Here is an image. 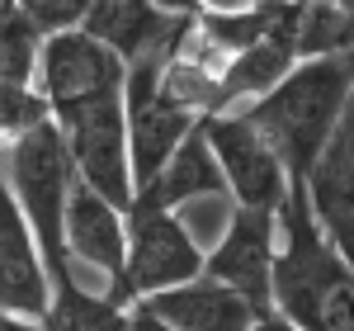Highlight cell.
<instances>
[{
	"label": "cell",
	"instance_id": "cell-1",
	"mask_svg": "<svg viewBox=\"0 0 354 331\" xmlns=\"http://www.w3.org/2000/svg\"><path fill=\"white\" fill-rule=\"evenodd\" d=\"M270 312L298 322L302 331H354L350 256L317 227L298 180H288L274 204Z\"/></svg>",
	"mask_w": 354,
	"mask_h": 331
},
{
	"label": "cell",
	"instance_id": "cell-2",
	"mask_svg": "<svg viewBox=\"0 0 354 331\" xmlns=\"http://www.w3.org/2000/svg\"><path fill=\"white\" fill-rule=\"evenodd\" d=\"M241 114L265 133L288 180H302L335 123L350 114V53L298 57L265 95L241 105Z\"/></svg>",
	"mask_w": 354,
	"mask_h": 331
},
{
	"label": "cell",
	"instance_id": "cell-3",
	"mask_svg": "<svg viewBox=\"0 0 354 331\" xmlns=\"http://www.w3.org/2000/svg\"><path fill=\"white\" fill-rule=\"evenodd\" d=\"M0 175L15 194L19 213H24L28 232L38 242L43 270H48V289L62 275H71V260L62 247V213H66V190H71V156L62 147L53 118H38L19 138L0 142Z\"/></svg>",
	"mask_w": 354,
	"mask_h": 331
},
{
	"label": "cell",
	"instance_id": "cell-4",
	"mask_svg": "<svg viewBox=\"0 0 354 331\" xmlns=\"http://www.w3.org/2000/svg\"><path fill=\"white\" fill-rule=\"evenodd\" d=\"M62 133V147L71 156V175L90 185L113 208L133 204V170H128V123H123V85L104 90L95 100L66 105L48 114Z\"/></svg>",
	"mask_w": 354,
	"mask_h": 331
},
{
	"label": "cell",
	"instance_id": "cell-5",
	"mask_svg": "<svg viewBox=\"0 0 354 331\" xmlns=\"http://www.w3.org/2000/svg\"><path fill=\"white\" fill-rule=\"evenodd\" d=\"M128 242H123V265L104 284L113 303H137L147 294H161L170 284H185L203 270V247L189 237L180 213L161 208H123Z\"/></svg>",
	"mask_w": 354,
	"mask_h": 331
},
{
	"label": "cell",
	"instance_id": "cell-6",
	"mask_svg": "<svg viewBox=\"0 0 354 331\" xmlns=\"http://www.w3.org/2000/svg\"><path fill=\"white\" fill-rule=\"evenodd\" d=\"M198 128H203V142H208V152H213V161L222 170V190H227L232 204H241V208H274L283 199L288 170L274 156L265 133L241 109L198 114Z\"/></svg>",
	"mask_w": 354,
	"mask_h": 331
},
{
	"label": "cell",
	"instance_id": "cell-7",
	"mask_svg": "<svg viewBox=\"0 0 354 331\" xmlns=\"http://www.w3.org/2000/svg\"><path fill=\"white\" fill-rule=\"evenodd\" d=\"M123 85V62L85 28H62L38 43V66H33V90L43 95L48 114L95 100L104 90Z\"/></svg>",
	"mask_w": 354,
	"mask_h": 331
},
{
	"label": "cell",
	"instance_id": "cell-8",
	"mask_svg": "<svg viewBox=\"0 0 354 331\" xmlns=\"http://www.w3.org/2000/svg\"><path fill=\"white\" fill-rule=\"evenodd\" d=\"M270 260H274V208L232 204L227 232L218 247L203 251V275L236 289L255 312H270Z\"/></svg>",
	"mask_w": 354,
	"mask_h": 331
},
{
	"label": "cell",
	"instance_id": "cell-9",
	"mask_svg": "<svg viewBox=\"0 0 354 331\" xmlns=\"http://www.w3.org/2000/svg\"><path fill=\"white\" fill-rule=\"evenodd\" d=\"M194 15L170 10L165 0H90L81 28L95 33L123 66L151 53H175L189 33Z\"/></svg>",
	"mask_w": 354,
	"mask_h": 331
},
{
	"label": "cell",
	"instance_id": "cell-10",
	"mask_svg": "<svg viewBox=\"0 0 354 331\" xmlns=\"http://www.w3.org/2000/svg\"><path fill=\"white\" fill-rule=\"evenodd\" d=\"M298 185H302V199H307L317 227L350 256V237H354V114H345L335 123V133L312 156V166L302 170Z\"/></svg>",
	"mask_w": 354,
	"mask_h": 331
},
{
	"label": "cell",
	"instance_id": "cell-11",
	"mask_svg": "<svg viewBox=\"0 0 354 331\" xmlns=\"http://www.w3.org/2000/svg\"><path fill=\"white\" fill-rule=\"evenodd\" d=\"M123 242H128V222H123V208H113L109 199L81 185L71 175V190H66V213H62V247H66V260L71 270L85 265L95 275H104L109 284L123 265Z\"/></svg>",
	"mask_w": 354,
	"mask_h": 331
},
{
	"label": "cell",
	"instance_id": "cell-12",
	"mask_svg": "<svg viewBox=\"0 0 354 331\" xmlns=\"http://www.w3.org/2000/svg\"><path fill=\"white\" fill-rule=\"evenodd\" d=\"M133 307L151 312L165 331H245L255 307L245 303L236 289L218 284L213 275H198L185 279V284H170L161 294H147L137 298Z\"/></svg>",
	"mask_w": 354,
	"mask_h": 331
},
{
	"label": "cell",
	"instance_id": "cell-13",
	"mask_svg": "<svg viewBox=\"0 0 354 331\" xmlns=\"http://www.w3.org/2000/svg\"><path fill=\"white\" fill-rule=\"evenodd\" d=\"M0 307L19 317H43L48 307V270L5 175H0Z\"/></svg>",
	"mask_w": 354,
	"mask_h": 331
},
{
	"label": "cell",
	"instance_id": "cell-14",
	"mask_svg": "<svg viewBox=\"0 0 354 331\" xmlns=\"http://www.w3.org/2000/svg\"><path fill=\"white\" fill-rule=\"evenodd\" d=\"M222 190V170L213 161V152H208V142H203V128H198V118H194V128L180 138V147L165 156V166L133 194V204L128 208H161V213H175V208H185L189 199H218Z\"/></svg>",
	"mask_w": 354,
	"mask_h": 331
},
{
	"label": "cell",
	"instance_id": "cell-15",
	"mask_svg": "<svg viewBox=\"0 0 354 331\" xmlns=\"http://www.w3.org/2000/svg\"><path fill=\"white\" fill-rule=\"evenodd\" d=\"M38 322L43 331H128V307L113 303L109 294L85 289L71 270L48 289V307Z\"/></svg>",
	"mask_w": 354,
	"mask_h": 331
},
{
	"label": "cell",
	"instance_id": "cell-16",
	"mask_svg": "<svg viewBox=\"0 0 354 331\" xmlns=\"http://www.w3.org/2000/svg\"><path fill=\"white\" fill-rule=\"evenodd\" d=\"M293 53L298 57L350 53V0H312V5H298Z\"/></svg>",
	"mask_w": 354,
	"mask_h": 331
},
{
	"label": "cell",
	"instance_id": "cell-17",
	"mask_svg": "<svg viewBox=\"0 0 354 331\" xmlns=\"http://www.w3.org/2000/svg\"><path fill=\"white\" fill-rule=\"evenodd\" d=\"M43 33L15 10V0H0V81L5 85H33Z\"/></svg>",
	"mask_w": 354,
	"mask_h": 331
},
{
	"label": "cell",
	"instance_id": "cell-18",
	"mask_svg": "<svg viewBox=\"0 0 354 331\" xmlns=\"http://www.w3.org/2000/svg\"><path fill=\"white\" fill-rule=\"evenodd\" d=\"M38 118H48V105L33 85H5L0 81V142L19 138Z\"/></svg>",
	"mask_w": 354,
	"mask_h": 331
},
{
	"label": "cell",
	"instance_id": "cell-19",
	"mask_svg": "<svg viewBox=\"0 0 354 331\" xmlns=\"http://www.w3.org/2000/svg\"><path fill=\"white\" fill-rule=\"evenodd\" d=\"M15 10L48 38V33H62V28H81L90 0H15Z\"/></svg>",
	"mask_w": 354,
	"mask_h": 331
},
{
	"label": "cell",
	"instance_id": "cell-20",
	"mask_svg": "<svg viewBox=\"0 0 354 331\" xmlns=\"http://www.w3.org/2000/svg\"><path fill=\"white\" fill-rule=\"evenodd\" d=\"M245 331H302V327H298V322H288V317H279V312H255Z\"/></svg>",
	"mask_w": 354,
	"mask_h": 331
},
{
	"label": "cell",
	"instance_id": "cell-21",
	"mask_svg": "<svg viewBox=\"0 0 354 331\" xmlns=\"http://www.w3.org/2000/svg\"><path fill=\"white\" fill-rule=\"evenodd\" d=\"M0 331H43L38 317H19V312H10V307H0Z\"/></svg>",
	"mask_w": 354,
	"mask_h": 331
},
{
	"label": "cell",
	"instance_id": "cell-22",
	"mask_svg": "<svg viewBox=\"0 0 354 331\" xmlns=\"http://www.w3.org/2000/svg\"><path fill=\"white\" fill-rule=\"evenodd\" d=\"M288 5H312V0H288Z\"/></svg>",
	"mask_w": 354,
	"mask_h": 331
}]
</instances>
